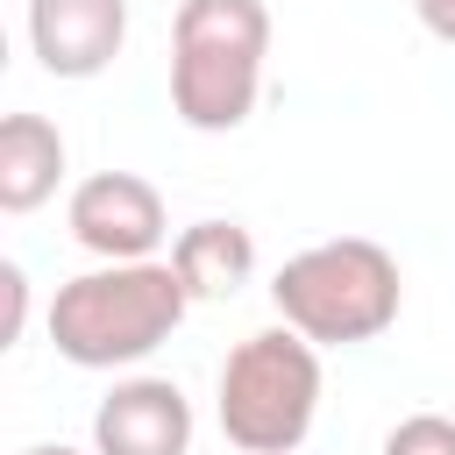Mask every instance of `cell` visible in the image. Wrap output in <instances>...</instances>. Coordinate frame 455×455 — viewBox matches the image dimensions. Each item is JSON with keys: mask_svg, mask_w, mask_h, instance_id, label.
<instances>
[{"mask_svg": "<svg viewBox=\"0 0 455 455\" xmlns=\"http://www.w3.org/2000/svg\"><path fill=\"white\" fill-rule=\"evenodd\" d=\"M64 228L85 256L100 263H142L164 249L171 235V213H164V192L142 178V171H92L71 185V206H64Z\"/></svg>", "mask_w": 455, "mask_h": 455, "instance_id": "obj_5", "label": "cell"}, {"mask_svg": "<svg viewBox=\"0 0 455 455\" xmlns=\"http://www.w3.org/2000/svg\"><path fill=\"white\" fill-rule=\"evenodd\" d=\"M384 455H455V419L448 412H405L384 434Z\"/></svg>", "mask_w": 455, "mask_h": 455, "instance_id": "obj_10", "label": "cell"}, {"mask_svg": "<svg viewBox=\"0 0 455 455\" xmlns=\"http://www.w3.org/2000/svg\"><path fill=\"white\" fill-rule=\"evenodd\" d=\"M128 43V0H28V50L50 78H100Z\"/></svg>", "mask_w": 455, "mask_h": 455, "instance_id": "obj_7", "label": "cell"}, {"mask_svg": "<svg viewBox=\"0 0 455 455\" xmlns=\"http://www.w3.org/2000/svg\"><path fill=\"white\" fill-rule=\"evenodd\" d=\"M21 455H85V448H64V441H36V448H21Z\"/></svg>", "mask_w": 455, "mask_h": 455, "instance_id": "obj_13", "label": "cell"}, {"mask_svg": "<svg viewBox=\"0 0 455 455\" xmlns=\"http://www.w3.org/2000/svg\"><path fill=\"white\" fill-rule=\"evenodd\" d=\"M270 306L284 327H299L306 341L320 348H355V341H377L398 306H405V277H398V256L370 235H334V242H313L299 256L277 263L270 277Z\"/></svg>", "mask_w": 455, "mask_h": 455, "instance_id": "obj_3", "label": "cell"}, {"mask_svg": "<svg viewBox=\"0 0 455 455\" xmlns=\"http://www.w3.org/2000/svg\"><path fill=\"white\" fill-rule=\"evenodd\" d=\"M0 284H7V341H21V320H28V270H21V263H0Z\"/></svg>", "mask_w": 455, "mask_h": 455, "instance_id": "obj_11", "label": "cell"}, {"mask_svg": "<svg viewBox=\"0 0 455 455\" xmlns=\"http://www.w3.org/2000/svg\"><path fill=\"white\" fill-rule=\"evenodd\" d=\"M171 263L192 299H235L256 277V235L242 220H192V228H178Z\"/></svg>", "mask_w": 455, "mask_h": 455, "instance_id": "obj_9", "label": "cell"}, {"mask_svg": "<svg viewBox=\"0 0 455 455\" xmlns=\"http://www.w3.org/2000/svg\"><path fill=\"white\" fill-rule=\"evenodd\" d=\"M185 313H192V291L171 256L100 263V270H78L71 284H57L50 348L78 370H135L185 327Z\"/></svg>", "mask_w": 455, "mask_h": 455, "instance_id": "obj_1", "label": "cell"}, {"mask_svg": "<svg viewBox=\"0 0 455 455\" xmlns=\"http://www.w3.org/2000/svg\"><path fill=\"white\" fill-rule=\"evenodd\" d=\"M320 341H306L299 327H256L228 348L220 384H213V419L228 434V448L242 455H299V441L320 419Z\"/></svg>", "mask_w": 455, "mask_h": 455, "instance_id": "obj_4", "label": "cell"}, {"mask_svg": "<svg viewBox=\"0 0 455 455\" xmlns=\"http://www.w3.org/2000/svg\"><path fill=\"white\" fill-rule=\"evenodd\" d=\"M92 455H192V398L171 377H121L92 405Z\"/></svg>", "mask_w": 455, "mask_h": 455, "instance_id": "obj_6", "label": "cell"}, {"mask_svg": "<svg viewBox=\"0 0 455 455\" xmlns=\"http://www.w3.org/2000/svg\"><path fill=\"white\" fill-rule=\"evenodd\" d=\"M64 128L50 114H7L0 121V213H36L64 185Z\"/></svg>", "mask_w": 455, "mask_h": 455, "instance_id": "obj_8", "label": "cell"}, {"mask_svg": "<svg viewBox=\"0 0 455 455\" xmlns=\"http://www.w3.org/2000/svg\"><path fill=\"white\" fill-rule=\"evenodd\" d=\"M412 14L434 43H455V0H412Z\"/></svg>", "mask_w": 455, "mask_h": 455, "instance_id": "obj_12", "label": "cell"}, {"mask_svg": "<svg viewBox=\"0 0 455 455\" xmlns=\"http://www.w3.org/2000/svg\"><path fill=\"white\" fill-rule=\"evenodd\" d=\"M270 7L263 0H178L171 14V114L192 135H235L263 100Z\"/></svg>", "mask_w": 455, "mask_h": 455, "instance_id": "obj_2", "label": "cell"}]
</instances>
